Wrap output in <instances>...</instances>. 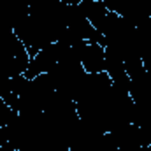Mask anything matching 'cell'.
I'll list each match as a JSON object with an SVG mask.
<instances>
[{
  "instance_id": "obj_1",
  "label": "cell",
  "mask_w": 151,
  "mask_h": 151,
  "mask_svg": "<svg viewBox=\"0 0 151 151\" xmlns=\"http://www.w3.org/2000/svg\"><path fill=\"white\" fill-rule=\"evenodd\" d=\"M79 63L88 74L106 72V47L99 42H84L79 51Z\"/></svg>"
},
{
  "instance_id": "obj_2",
  "label": "cell",
  "mask_w": 151,
  "mask_h": 151,
  "mask_svg": "<svg viewBox=\"0 0 151 151\" xmlns=\"http://www.w3.org/2000/svg\"><path fill=\"white\" fill-rule=\"evenodd\" d=\"M79 7H81L84 18H86L95 28H99V27L102 25L104 18H106L107 12H109L102 0H81V2H79Z\"/></svg>"
},
{
  "instance_id": "obj_3",
  "label": "cell",
  "mask_w": 151,
  "mask_h": 151,
  "mask_svg": "<svg viewBox=\"0 0 151 151\" xmlns=\"http://www.w3.org/2000/svg\"><path fill=\"white\" fill-rule=\"evenodd\" d=\"M9 139H11L9 128H7V127H0V148L7 146V144H9Z\"/></svg>"
}]
</instances>
